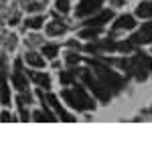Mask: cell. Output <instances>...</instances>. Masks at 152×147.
<instances>
[{
  "label": "cell",
  "mask_w": 152,
  "mask_h": 147,
  "mask_svg": "<svg viewBox=\"0 0 152 147\" xmlns=\"http://www.w3.org/2000/svg\"><path fill=\"white\" fill-rule=\"evenodd\" d=\"M122 68H126L130 75H134L138 81L146 79V71H152V58L148 55H138L130 61H120L118 63Z\"/></svg>",
  "instance_id": "obj_1"
},
{
  "label": "cell",
  "mask_w": 152,
  "mask_h": 147,
  "mask_svg": "<svg viewBox=\"0 0 152 147\" xmlns=\"http://www.w3.org/2000/svg\"><path fill=\"white\" fill-rule=\"evenodd\" d=\"M61 97L69 103L73 109H77V111H91V109L95 107L94 99H91V97H89L81 87H75L73 91H69V89L63 91V93H61Z\"/></svg>",
  "instance_id": "obj_2"
},
{
  "label": "cell",
  "mask_w": 152,
  "mask_h": 147,
  "mask_svg": "<svg viewBox=\"0 0 152 147\" xmlns=\"http://www.w3.org/2000/svg\"><path fill=\"white\" fill-rule=\"evenodd\" d=\"M91 67H94L95 75L99 77V81H102L110 91H114V93H120V91H122V87H124V79H122L120 75H116L114 71H110L105 65L97 63V61H91Z\"/></svg>",
  "instance_id": "obj_3"
},
{
  "label": "cell",
  "mask_w": 152,
  "mask_h": 147,
  "mask_svg": "<svg viewBox=\"0 0 152 147\" xmlns=\"http://www.w3.org/2000/svg\"><path fill=\"white\" fill-rule=\"evenodd\" d=\"M83 83L89 87V91H91L102 103L110 101V89H107L99 79H95L94 75H91V71H83Z\"/></svg>",
  "instance_id": "obj_4"
},
{
  "label": "cell",
  "mask_w": 152,
  "mask_h": 147,
  "mask_svg": "<svg viewBox=\"0 0 152 147\" xmlns=\"http://www.w3.org/2000/svg\"><path fill=\"white\" fill-rule=\"evenodd\" d=\"M37 95L41 97V101H47L49 105H51V107H53V109L57 111V115L61 117V119H63V121H67V123H71V121H73V117H71V115L67 113V111H65L63 107H61V103L57 101V97H53V95H47V97H45V95H43V91H39Z\"/></svg>",
  "instance_id": "obj_5"
},
{
  "label": "cell",
  "mask_w": 152,
  "mask_h": 147,
  "mask_svg": "<svg viewBox=\"0 0 152 147\" xmlns=\"http://www.w3.org/2000/svg\"><path fill=\"white\" fill-rule=\"evenodd\" d=\"M102 4H104V0H81L79 6H77V10H75V14L77 16H89V14L99 10Z\"/></svg>",
  "instance_id": "obj_6"
},
{
  "label": "cell",
  "mask_w": 152,
  "mask_h": 147,
  "mask_svg": "<svg viewBox=\"0 0 152 147\" xmlns=\"http://www.w3.org/2000/svg\"><path fill=\"white\" fill-rule=\"evenodd\" d=\"M134 45H144V43H152V22H146L138 32L130 38Z\"/></svg>",
  "instance_id": "obj_7"
},
{
  "label": "cell",
  "mask_w": 152,
  "mask_h": 147,
  "mask_svg": "<svg viewBox=\"0 0 152 147\" xmlns=\"http://www.w3.org/2000/svg\"><path fill=\"white\" fill-rule=\"evenodd\" d=\"M14 68H16V71H14V77H12V83H14V87H16L18 91H24V89H26V79L23 77V71H20V63H18V61H16V65H14Z\"/></svg>",
  "instance_id": "obj_8"
},
{
  "label": "cell",
  "mask_w": 152,
  "mask_h": 147,
  "mask_svg": "<svg viewBox=\"0 0 152 147\" xmlns=\"http://www.w3.org/2000/svg\"><path fill=\"white\" fill-rule=\"evenodd\" d=\"M110 18H112V10H104V12H99L97 16H91L85 24H89V26H97V28H99V26H102L104 22H107Z\"/></svg>",
  "instance_id": "obj_9"
},
{
  "label": "cell",
  "mask_w": 152,
  "mask_h": 147,
  "mask_svg": "<svg viewBox=\"0 0 152 147\" xmlns=\"http://www.w3.org/2000/svg\"><path fill=\"white\" fill-rule=\"evenodd\" d=\"M136 26V20H134V16H130V14H124V16H120L114 24V28L116 30H122V28H134Z\"/></svg>",
  "instance_id": "obj_10"
},
{
  "label": "cell",
  "mask_w": 152,
  "mask_h": 147,
  "mask_svg": "<svg viewBox=\"0 0 152 147\" xmlns=\"http://www.w3.org/2000/svg\"><path fill=\"white\" fill-rule=\"evenodd\" d=\"M0 103L4 107L10 105V91H8V83H6L4 77H0Z\"/></svg>",
  "instance_id": "obj_11"
},
{
  "label": "cell",
  "mask_w": 152,
  "mask_h": 147,
  "mask_svg": "<svg viewBox=\"0 0 152 147\" xmlns=\"http://www.w3.org/2000/svg\"><path fill=\"white\" fill-rule=\"evenodd\" d=\"M136 14L140 18H152V2H142V4H138Z\"/></svg>",
  "instance_id": "obj_12"
},
{
  "label": "cell",
  "mask_w": 152,
  "mask_h": 147,
  "mask_svg": "<svg viewBox=\"0 0 152 147\" xmlns=\"http://www.w3.org/2000/svg\"><path fill=\"white\" fill-rule=\"evenodd\" d=\"M28 77H31V79L35 81L37 85H41V87H45V89H49V87H51V79H49L47 75H43V73H31Z\"/></svg>",
  "instance_id": "obj_13"
},
{
  "label": "cell",
  "mask_w": 152,
  "mask_h": 147,
  "mask_svg": "<svg viewBox=\"0 0 152 147\" xmlns=\"http://www.w3.org/2000/svg\"><path fill=\"white\" fill-rule=\"evenodd\" d=\"M26 63H28L31 67H37V68L45 67V58L41 57V55H37V53H28V55H26Z\"/></svg>",
  "instance_id": "obj_14"
},
{
  "label": "cell",
  "mask_w": 152,
  "mask_h": 147,
  "mask_svg": "<svg viewBox=\"0 0 152 147\" xmlns=\"http://www.w3.org/2000/svg\"><path fill=\"white\" fill-rule=\"evenodd\" d=\"M65 30H67V28H65V24H61V22H51L47 26V32L51 34V36H55V34H63Z\"/></svg>",
  "instance_id": "obj_15"
},
{
  "label": "cell",
  "mask_w": 152,
  "mask_h": 147,
  "mask_svg": "<svg viewBox=\"0 0 152 147\" xmlns=\"http://www.w3.org/2000/svg\"><path fill=\"white\" fill-rule=\"evenodd\" d=\"M33 117H35V121H39V123H43V121H49V123H51V121H57V119L49 113L47 109H45V111H37Z\"/></svg>",
  "instance_id": "obj_16"
},
{
  "label": "cell",
  "mask_w": 152,
  "mask_h": 147,
  "mask_svg": "<svg viewBox=\"0 0 152 147\" xmlns=\"http://www.w3.org/2000/svg\"><path fill=\"white\" fill-rule=\"evenodd\" d=\"M57 53H59V46L57 45H45L43 46V55L47 58H55L57 57Z\"/></svg>",
  "instance_id": "obj_17"
},
{
  "label": "cell",
  "mask_w": 152,
  "mask_h": 147,
  "mask_svg": "<svg viewBox=\"0 0 152 147\" xmlns=\"http://www.w3.org/2000/svg\"><path fill=\"white\" fill-rule=\"evenodd\" d=\"M97 34H99V28L97 26H89V28L81 30V38H97Z\"/></svg>",
  "instance_id": "obj_18"
},
{
  "label": "cell",
  "mask_w": 152,
  "mask_h": 147,
  "mask_svg": "<svg viewBox=\"0 0 152 147\" xmlns=\"http://www.w3.org/2000/svg\"><path fill=\"white\" fill-rule=\"evenodd\" d=\"M26 26H28V28H41V26H43V18H41V16L28 18V20H26Z\"/></svg>",
  "instance_id": "obj_19"
},
{
  "label": "cell",
  "mask_w": 152,
  "mask_h": 147,
  "mask_svg": "<svg viewBox=\"0 0 152 147\" xmlns=\"http://www.w3.org/2000/svg\"><path fill=\"white\" fill-rule=\"evenodd\" d=\"M116 50L130 53V50H134V43H132V40H128V43H120V45H116Z\"/></svg>",
  "instance_id": "obj_20"
},
{
  "label": "cell",
  "mask_w": 152,
  "mask_h": 147,
  "mask_svg": "<svg viewBox=\"0 0 152 147\" xmlns=\"http://www.w3.org/2000/svg\"><path fill=\"white\" fill-rule=\"evenodd\" d=\"M57 10L61 14H67L69 12V2L67 0H57Z\"/></svg>",
  "instance_id": "obj_21"
},
{
  "label": "cell",
  "mask_w": 152,
  "mask_h": 147,
  "mask_svg": "<svg viewBox=\"0 0 152 147\" xmlns=\"http://www.w3.org/2000/svg\"><path fill=\"white\" fill-rule=\"evenodd\" d=\"M61 83L63 85H71L73 83V73H61Z\"/></svg>",
  "instance_id": "obj_22"
},
{
  "label": "cell",
  "mask_w": 152,
  "mask_h": 147,
  "mask_svg": "<svg viewBox=\"0 0 152 147\" xmlns=\"http://www.w3.org/2000/svg\"><path fill=\"white\" fill-rule=\"evenodd\" d=\"M26 103H31V95H26V93H23V95L18 97V105H26Z\"/></svg>",
  "instance_id": "obj_23"
},
{
  "label": "cell",
  "mask_w": 152,
  "mask_h": 147,
  "mask_svg": "<svg viewBox=\"0 0 152 147\" xmlns=\"http://www.w3.org/2000/svg\"><path fill=\"white\" fill-rule=\"evenodd\" d=\"M77 61H79V57H77L75 53H69V55H67V63H69V65H75Z\"/></svg>",
  "instance_id": "obj_24"
},
{
  "label": "cell",
  "mask_w": 152,
  "mask_h": 147,
  "mask_svg": "<svg viewBox=\"0 0 152 147\" xmlns=\"http://www.w3.org/2000/svg\"><path fill=\"white\" fill-rule=\"evenodd\" d=\"M0 121H4V123H10V121H12V115L8 113V111H4V113L0 115Z\"/></svg>",
  "instance_id": "obj_25"
},
{
  "label": "cell",
  "mask_w": 152,
  "mask_h": 147,
  "mask_svg": "<svg viewBox=\"0 0 152 147\" xmlns=\"http://www.w3.org/2000/svg\"><path fill=\"white\" fill-rule=\"evenodd\" d=\"M20 115H23V121H28V113H26L24 105H20Z\"/></svg>",
  "instance_id": "obj_26"
},
{
  "label": "cell",
  "mask_w": 152,
  "mask_h": 147,
  "mask_svg": "<svg viewBox=\"0 0 152 147\" xmlns=\"http://www.w3.org/2000/svg\"><path fill=\"white\" fill-rule=\"evenodd\" d=\"M112 2H114V4H122V0H112Z\"/></svg>",
  "instance_id": "obj_27"
}]
</instances>
